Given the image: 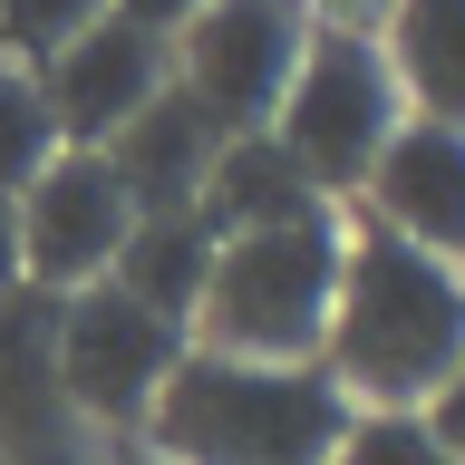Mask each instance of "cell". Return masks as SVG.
I'll list each match as a JSON object with an SVG mask.
<instances>
[{"label": "cell", "mask_w": 465, "mask_h": 465, "mask_svg": "<svg viewBox=\"0 0 465 465\" xmlns=\"http://www.w3.org/2000/svg\"><path fill=\"white\" fill-rule=\"evenodd\" d=\"M320 369H330V388L349 407L427 417L465 369V272L349 213V252H340L330 330H320Z\"/></svg>", "instance_id": "obj_1"}, {"label": "cell", "mask_w": 465, "mask_h": 465, "mask_svg": "<svg viewBox=\"0 0 465 465\" xmlns=\"http://www.w3.org/2000/svg\"><path fill=\"white\" fill-rule=\"evenodd\" d=\"M359 407L320 359H223L184 349L165 398L145 407V456L165 465H330Z\"/></svg>", "instance_id": "obj_2"}, {"label": "cell", "mask_w": 465, "mask_h": 465, "mask_svg": "<svg viewBox=\"0 0 465 465\" xmlns=\"http://www.w3.org/2000/svg\"><path fill=\"white\" fill-rule=\"evenodd\" d=\"M340 252H349V213L213 242V272H203L184 340L223 349V359H320V330L340 301Z\"/></svg>", "instance_id": "obj_3"}, {"label": "cell", "mask_w": 465, "mask_h": 465, "mask_svg": "<svg viewBox=\"0 0 465 465\" xmlns=\"http://www.w3.org/2000/svg\"><path fill=\"white\" fill-rule=\"evenodd\" d=\"M398 126H407V97H398V78H388V58H378V29H311V49L291 68L282 107H272L282 155L311 174L330 203H349Z\"/></svg>", "instance_id": "obj_4"}, {"label": "cell", "mask_w": 465, "mask_h": 465, "mask_svg": "<svg viewBox=\"0 0 465 465\" xmlns=\"http://www.w3.org/2000/svg\"><path fill=\"white\" fill-rule=\"evenodd\" d=\"M165 49H174V87L223 136H262L301 49H311V10L301 0H203Z\"/></svg>", "instance_id": "obj_5"}, {"label": "cell", "mask_w": 465, "mask_h": 465, "mask_svg": "<svg viewBox=\"0 0 465 465\" xmlns=\"http://www.w3.org/2000/svg\"><path fill=\"white\" fill-rule=\"evenodd\" d=\"M184 349L194 340H184L174 320H155L116 282L68 291V301H58V398H68V417H87V427H136L145 436V407L165 398V378H174Z\"/></svg>", "instance_id": "obj_6"}, {"label": "cell", "mask_w": 465, "mask_h": 465, "mask_svg": "<svg viewBox=\"0 0 465 465\" xmlns=\"http://www.w3.org/2000/svg\"><path fill=\"white\" fill-rule=\"evenodd\" d=\"M126 232H136V203H126L116 165L87 145H58L39 184L20 194V291H39V301L97 291L126 252Z\"/></svg>", "instance_id": "obj_7"}, {"label": "cell", "mask_w": 465, "mask_h": 465, "mask_svg": "<svg viewBox=\"0 0 465 465\" xmlns=\"http://www.w3.org/2000/svg\"><path fill=\"white\" fill-rule=\"evenodd\" d=\"M29 78H39V97H49L58 145L107 155V145L174 87V49L155 39V29H136L126 10H107L97 29H78V39H68L49 68H29Z\"/></svg>", "instance_id": "obj_8"}, {"label": "cell", "mask_w": 465, "mask_h": 465, "mask_svg": "<svg viewBox=\"0 0 465 465\" xmlns=\"http://www.w3.org/2000/svg\"><path fill=\"white\" fill-rule=\"evenodd\" d=\"M349 203H359V223H378V232H398V242H417V252L465 272V126L407 116L398 136L378 145L369 184Z\"/></svg>", "instance_id": "obj_9"}, {"label": "cell", "mask_w": 465, "mask_h": 465, "mask_svg": "<svg viewBox=\"0 0 465 465\" xmlns=\"http://www.w3.org/2000/svg\"><path fill=\"white\" fill-rule=\"evenodd\" d=\"M0 456L68 465V398H58V301L0 291Z\"/></svg>", "instance_id": "obj_10"}, {"label": "cell", "mask_w": 465, "mask_h": 465, "mask_svg": "<svg viewBox=\"0 0 465 465\" xmlns=\"http://www.w3.org/2000/svg\"><path fill=\"white\" fill-rule=\"evenodd\" d=\"M213 155H223V126H213L184 87H165V97H155V107L107 145V165H116V184H126L136 213H194Z\"/></svg>", "instance_id": "obj_11"}, {"label": "cell", "mask_w": 465, "mask_h": 465, "mask_svg": "<svg viewBox=\"0 0 465 465\" xmlns=\"http://www.w3.org/2000/svg\"><path fill=\"white\" fill-rule=\"evenodd\" d=\"M311 213H340V203L282 155L272 126H262V136H223V155H213V174H203V203H194V223L213 232V242L272 232V223H311Z\"/></svg>", "instance_id": "obj_12"}, {"label": "cell", "mask_w": 465, "mask_h": 465, "mask_svg": "<svg viewBox=\"0 0 465 465\" xmlns=\"http://www.w3.org/2000/svg\"><path fill=\"white\" fill-rule=\"evenodd\" d=\"M378 58H388L407 116H427V126H465V0H388V20H378Z\"/></svg>", "instance_id": "obj_13"}, {"label": "cell", "mask_w": 465, "mask_h": 465, "mask_svg": "<svg viewBox=\"0 0 465 465\" xmlns=\"http://www.w3.org/2000/svg\"><path fill=\"white\" fill-rule=\"evenodd\" d=\"M203 272H213V232H203L194 213H136V232H126V252H116V272H107V282L126 291V301H145L155 320L194 330Z\"/></svg>", "instance_id": "obj_14"}, {"label": "cell", "mask_w": 465, "mask_h": 465, "mask_svg": "<svg viewBox=\"0 0 465 465\" xmlns=\"http://www.w3.org/2000/svg\"><path fill=\"white\" fill-rule=\"evenodd\" d=\"M58 155V126H49V97H39V78L29 68H10L0 58V194L20 203L29 184H39V165Z\"/></svg>", "instance_id": "obj_15"}, {"label": "cell", "mask_w": 465, "mask_h": 465, "mask_svg": "<svg viewBox=\"0 0 465 465\" xmlns=\"http://www.w3.org/2000/svg\"><path fill=\"white\" fill-rule=\"evenodd\" d=\"M116 0H0V58L10 68H49L78 29H97Z\"/></svg>", "instance_id": "obj_16"}, {"label": "cell", "mask_w": 465, "mask_h": 465, "mask_svg": "<svg viewBox=\"0 0 465 465\" xmlns=\"http://www.w3.org/2000/svg\"><path fill=\"white\" fill-rule=\"evenodd\" d=\"M330 465H456V456L436 446V427H427V417H378V407H359Z\"/></svg>", "instance_id": "obj_17"}, {"label": "cell", "mask_w": 465, "mask_h": 465, "mask_svg": "<svg viewBox=\"0 0 465 465\" xmlns=\"http://www.w3.org/2000/svg\"><path fill=\"white\" fill-rule=\"evenodd\" d=\"M311 10V29H378L388 20V0H301Z\"/></svg>", "instance_id": "obj_18"}, {"label": "cell", "mask_w": 465, "mask_h": 465, "mask_svg": "<svg viewBox=\"0 0 465 465\" xmlns=\"http://www.w3.org/2000/svg\"><path fill=\"white\" fill-rule=\"evenodd\" d=\"M427 427H436V446H446V456L465 465V369H456V388H446V398L427 407Z\"/></svg>", "instance_id": "obj_19"}, {"label": "cell", "mask_w": 465, "mask_h": 465, "mask_svg": "<svg viewBox=\"0 0 465 465\" xmlns=\"http://www.w3.org/2000/svg\"><path fill=\"white\" fill-rule=\"evenodd\" d=\"M116 10H126V20H136V29H155V39H174V29L194 20L203 0H116Z\"/></svg>", "instance_id": "obj_20"}, {"label": "cell", "mask_w": 465, "mask_h": 465, "mask_svg": "<svg viewBox=\"0 0 465 465\" xmlns=\"http://www.w3.org/2000/svg\"><path fill=\"white\" fill-rule=\"evenodd\" d=\"M0 291H20V203L0 194Z\"/></svg>", "instance_id": "obj_21"}, {"label": "cell", "mask_w": 465, "mask_h": 465, "mask_svg": "<svg viewBox=\"0 0 465 465\" xmlns=\"http://www.w3.org/2000/svg\"><path fill=\"white\" fill-rule=\"evenodd\" d=\"M116 465H165V456H116Z\"/></svg>", "instance_id": "obj_22"}]
</instances>
